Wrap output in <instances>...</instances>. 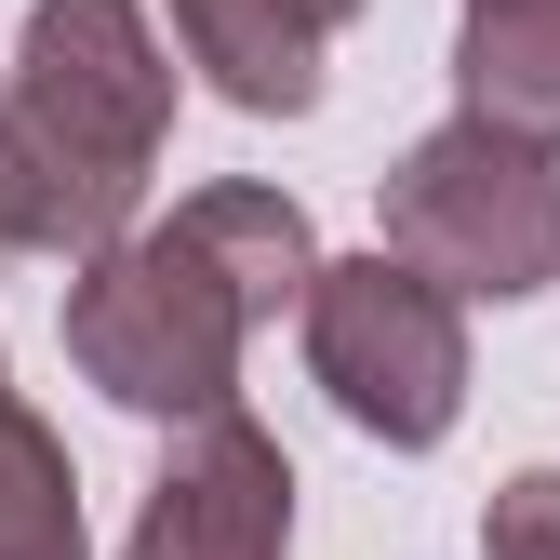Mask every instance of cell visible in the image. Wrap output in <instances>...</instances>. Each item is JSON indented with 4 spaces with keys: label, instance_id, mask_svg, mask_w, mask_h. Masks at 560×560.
<instances>
[{
    "label": "cell",
    "instance_id": "cell-1",
    "mask_svg": "<svg viewBox=\"0 0 560 560\" xmlns=\"http://www.w3.org/2000/svg\"><path fill=\"white\" fill-rule=\"evenodd\" d=\"M0 94H14V133L40 161L54 254L148 214L161 148H174V40L148 0H27Z\"/></svg>",
    "mask_w": 560,
    "mask_h": 560
},
{
    "label": "cell",
    "instance_id": "cell-2",
    "mask_svg": "<svg viewBox=\"0 0 560 560\" xmlns=\"http://www.w3.org/2000/svg\"><path fill=\"white\" fill-rule=\"evenodd\" d=\"M67 361L107 413H148V428H187V413H228L254 320L214 267L174 241V214H133L107 241L67 254Z\"/></svg>",
    "mask_w": 560,
    "mask_h": 560
},
{
    "label": "cell",
    "instance_id": "cell-3",
    "mask_svg": "<svg viewBox=\"0 0 560 560\" xmlns=\"http://www.w3.org/2000/svg\"><path fill=\"white\" fill-rule=\"evenodd\" d=\"M374 241L428 267L454 307H521L560 280V148H521L494 120H441L374 174Z\"/></svg>",
    "mask_w": 560,
    "mask_h": 560
},
{
    "label": "cell",
    "instance_id": "cell-4",
    "mask_svg": "<svg viewBox=\"0 0 560 560\" xmlns=\"http://www.w3.org/2000/svg\"><path fill=\"white\" fill-rule=\"evenodd\" d=\"M294 334H307L320 400H334L361 441L441 454V441L467 428V307L441 294L428 267H400L387 241H374V254H320Z\"/></svg>",
    "mask_w": 560,
    "mask_h": 560
},
{
    "label": "cell",
    "instance_id": "cell-5",
    "mask_svg": "<svg viewBox=\"0 0 560 560\" xmlns=\"http://www.w3.org/2000/svg\"><path fill=\"white\" fill-rule=\"evenodd\" d=\"M120 560H294V454L254 413H187L161 480L133 494Z\"/></svg>",
    "mask_w": 560,
    "mask_h": 560
},
{
    "label": "cell",
    "instance_id": "cell-6",
    "mask_svg": "<svg viewBox=\"0 0 560 560\" xmlns=\"http://www.w3.org/2000/svg\"><path fill=\"white\" fill-rule=\"evenodd\" d=\"M161 40L241 120H307L320 107V67H334V14H320V0H161Z\"/></svg>",
    "mask_w": 560,
    "mask_h": 560
},
{
    "label": "cell",
    "instance_id": "cell-7",
    "mask_svg": "<svg viewBox=\"0 0 560 560\" xmlns=\"http://www.w3.org/2000/svg\"><path fill=\"white\" fill-rule=\"evenodd\" d=\"M174 241L241 294L254 334H267V320H294V307H307V280H320V228H307V200H294V187H254V174L187 187V200H174Z\"/></svg>",
    "mask_w": 560,
    "mask_h": 560
},
{
    "label": "cell",
    "instance_id": "cell-8",
    "mask_svg": "<svg viewBox=\"0 0 560 560\" xmlns=\"http://www.w3.org/2000/svg\"><path fill=\"white\" fill-rule=\"evenodd\" d=\"M454 120L560 148V0H467L454 14Z\"/></svg>",
    "mask_w": 560,
    "mask_h": 560
},
{
    "label": "cell",
    "instance_id": "cell-9",
    "mask_svg": "<svg viewBox=\"0 0 560 560\" xmlns=\"http://www.w3.org/2000/svg\"><path fill=\"white\" fill-rule=\"evenodd\" d=\"M0 560H94V521H81V467L40 413L0 374Z\"/></svg>",
    "mask_w": 560,
    "mask_h": 560
},
{
    "label": "cell",
    "instance_id": "cell-10",
    "mask_svg": "<svg viewBox=\"0 0 560 560\" xmlns=\"http://www.w3.org/2000/svg\"><path fill=\"white\" fill-rule=\"evenodd\" d=\"M480 560H560V467L494 480V508H480Z\"/></svg>",
    "mask_w": 560,
    "mask_h": 560
},
{
    "label": "cell",
    "instance_id": "cell-11",
    "mask_svg": "<svg viewBox=\"0 0 560 560\" xmlns=\"http://www.w3.org/2000/svg\"><path fill=\"white\" fill-rule=\"evenodd\" d=\"M0 254H54V200H40V161L14 133V94H0Z\"/></svg>",
    "mask_w": 560,
    "mask_h": 560
},
{
    "label": "cell",
    "instance_id": "cell-12",
    "mask_svg": "<svg viewBox=\"0 0 560 560\" xmlns=\"http://www.w3.org/2000/svg\"><path fill=\"white\" fill-rule=\"evenodd\" d=\"M320 14H334V27H347V14H374V0H320Z\"/></svg>",
    "mask_w": 560,
    "mask_h": 560
}]
</instances>
